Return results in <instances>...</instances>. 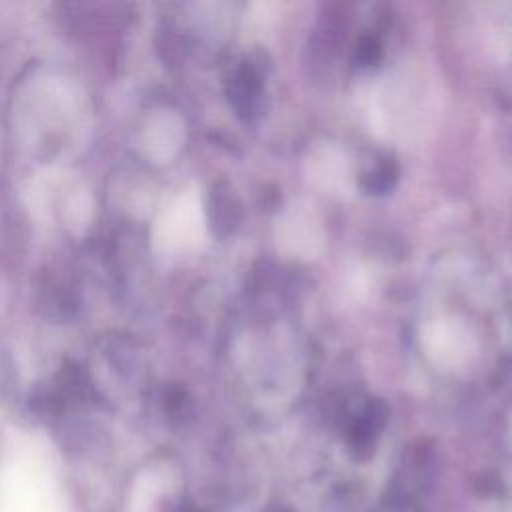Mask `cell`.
Masks as SVG:
<instances>
[{"mask_svg":"<svg viewBox=\"0 0 512 512\" xmlns=\"http://www.w3.org/2000/svg\"><path fill=\"white\" fill-rule=\"evenodd\" d=\"M280 242L286 244L294 254H314L320 242V228L312 214L294 210L282 224Z\"/></svg>","mask_w":512,"mask_h":512,"instance_id":"3957f363","label":"cell"},{"mask_svg":"<svg viewBox=\"0 0 512 512\" xmlns=\"http://www.w3.org/2000/svg\"><path fill=\"white\" fill-rule=\"evenodd\" d=\"M0 512H62V506L48 486L20 480L0 490Z\"/></svg>","mask_w":512,"mask_h":512,"instance_id":"7a4b0ae2","label":"cell"},{"mask_svg":"<svg viewBox=\"0 0 512 512\" xmlns=\"http://www.w3.org/2000/svg\"><path fill=\"white\" fill-rule=\"evenodd\" d=\"M424 346L438 364L454 366L470 356L472 336L456 320H438L426 328Z\"/></svg>","mask_w":512,"mask_h":512,"instance_id":"6da1fadb","label":"cell"}]
</instances>
